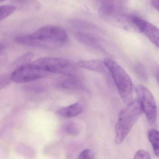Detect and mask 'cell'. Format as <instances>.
Returning a JSON list of instances; mask_svg holds the SVG:
<instances>
[{
	"label": "cell",
	"mask_w": 159,
	"mask_h": 159,
	"mask_svg": "<svg viewBox=\"0 0 159 159\" xmlns=\"http://www.w3.org/2000/svg\"><path fill=\"white\" fill-rule=\"evenodd\" d=\"M98 15L103 20L111 25L125 30L138 32L128 13L125 2L104 1L101 2Z\"/></svg>",
	"instance_id": "cell-1"
},
{
	"label": "cell",
	"mask_w": 159,
	"mask_h": 159,
	"mask_svg": "<svg viewBox=\"0 0 159 159\" xmlns=\"http://www.w3.org/2000/svg\"><path fill=\"white\" fill-rule=\"evenodd\" d=\"M68 41V36L64 29L57 26H47L26 37L24 43L28 46H60L66 44Z\"/></svg>",
	"instance_id": "cell-2"
},
{
	"label": "cell",
	"mask_w": 159,
	"mask_h": 159,
	"mask_svg": "<svg viewBox=\"0 0 159 159\" xmlns=\"http://www.w3.org/2000/svg\"><path fill=\"white\" fill-rule=\"evenodd\" d=\"M138 100H132L120 112L115 126V143L123 142L142 113Z\"/></svg>",
	"instance_id": "cell-3"
},
{
	"label": "cell",
	"mask_w": 159,
	"mask_h": 159,
	"mask_svg": "<svg viewBox=\"0 0 159 159\" xmlns=\"http://www.w3.org/2000/svg\"><path fill=\"white\" fill-rule=\"evenodd\" d=\"M103 61L114 81L121 98L124 103L128 104L132 101L133 96V84L131 78L114 60L106 58Z\"/></svg>",
	"instance_id": "cell-4"
},
{
	"label": "cell",
	"mask_w": 159,
	"mask_h": 159,
	"mask_svg": "<svg viewBox=\"0 0 159 159\" xmlns=\"http://www.w3.org/2000/svg\"><path fill=\"white\" fill-rule=\"evenodd\" d=\"M33 63L49 73L77 77L79 73V70L74 63L64 58L43 57L37 59Z\"/></svg>",
	"instance_id": "cell-5"
},
{
	"label": "cell",
	"mask_w": 159,
	"mask_h": 159,
	"mask_svg": "<svg viewBox=\"0 0 159 159\" xmlns=\"http://www.w3.org/2000/svg\"><path fill=\"white\" fill-rule=\"evenodd\" d=\"M135 91L142 112L145 113L148 122L153 124L156 122L157 118V105L153 95L148 88L143 85L136 86Z\"/></svg>",
	"instance_id": "cell-6"
},
{
	"label": "cell",
	"mask_w": 159,
	"mask_h": 159,
	"mask_svg": "<svg viewBox=\"0 0 159 159\" xmlns=\"http://www.w3.org/2000/svg\"><path fill=\"white\" fill-rule=\"evenodd\" d=\"M49 74L32 62L18 67L13 72L11 79L16 83H25L41 79Z\"/></svg>",
	"instance_id": "cell-7"
},
{
	"label": "cell",
	"mask_w": 159,
	"mask_h": 159,
	"mask_svg": "<svg viewBox=\"0 0 159 159\" xmlns=\"http://www.w3.org/2000/svg\"><path fill=\"white\" fill-rule=\"evenodd\" d=\"M132 19L138 32L143 33L153 44L159 47V29L149 22L135 15H132Z\"/></svg>",
	"instance_id": "cell-8"
},
{
	"label": "cell",
	"mask_w": 159,
	"mask_h": 159,
	"mask_svg": "<svg viewBox=\"0 0 159 159\" xmlns=\"http://www.w3.org/2000/svg\"><path fill=\"white\" fill-rule=\"evenodd\" d=\"M84 107L83 102L79 101L70 106L61 108L57 111V114L64 118H72L81 114L83 111Z\"/></svg>",
	"instance_id": "cell-9"
},
{
	"label": "cell",
	"mask_w": 159,
	"mask_h": 159,
	"mask_svg": "<svg viewBox=\"0 0 159 159\" xmlns=\"http://www.w3.org/2000/svg\"><path fill=\"white\" fill-rule=\"evenodd\" d=\"M57 86L63 90H80L83 88L82 84L75 76H67L57 82Z\"/></svg>",
	"instance_id": "cell-10"
},
{
	"label": "cell",
	"mask_w": 159,
	"mask_h": 159,
	"mask_svg": "<svg viewBox=\"0 0 159 159\" xmlns=\"http://www.w3.org/2000/svg\"><path fill=\"white\" fill-rule=\"evenodd\" d=\"M77 65L89 70L98 72H105L106 67L104 61L100 60H83L79 61Z\"/></svg>",
	"instance_id": "cell-11"
},
{
	"label": "cell",
	"mask_w": 159,
	"mask_h": 159,
	"mask_svg": "<svg viewBox=\"0 0 159 159\" xmlns=\"http://www.w3.org/2000/svg\"><path fill=\"white\" fill-rule=\"evenodd\" d=\"M76 38L79 42L84 45L93 48L99 47V44L97 39L88 33L80 32L76 34Z\"/></svg>",
	"instance_id": "cell-12"
},
{
	"label": "cell",
	"mask_w": 159,
	"mask_h": 159,
	"mask_svg": "<svg viewBox=\"0 0 159 159\" xmlns=\"http://www.w3.org/2000/svg\"><path fill=\"white\" fill-rule=\"evenodd\" d=\"M149 140L152 145L154 154L156 157L159 156V131L156 129H151L148 134Z\"/></svg>",
	"instance_id": "cell-13"
},
{
	"label": "cell",
	"mask_w": 159,
	"mask_h": 159,
	"mask_svg": "<svg viewBox=\"0 0 159 159\" xmlns=\"http://www.w3.org/2000/svg\"><path fill=\"white\" fill-rule=\"evenodd\" d=\"M80 125L76 122L71 121L67 124L65 126V130L67 133L73 136H77L80 133Z\"/></svg>",
	"instance_id": "cell-14"
},
{
	"label": "cell",
	"mask_w": 159,
	"mask_h": 159,
	"mask_svg": "<svg viewBox=\"0 0 159 159\" xmlns=\"http://www.w3.org/2000/svg\"><path fill=\"white\" fill-rule=\"evenodd\" d=\"M134 71L136 75L141 80L147 81L148 79V74L145 67L140 63L136 64L134 67Z\"/></svg>",
	"instance_id": "cell-15"
},
{
	"label": "cell",
	"mask_w": 159,
	"mask_h": 159,
	"mask_svg": "<svg viewBox=\"0 0 159 159\" xmlns=\"http://www.w3.org/2000/svg\"><path fill=\"white\" fill-rule=\"evenodd\" d=\"M94 158L95 155L93 152L89 149L82 151L78 157V159H94Z\"/></svg>",
	"instance_id": "cell-16"
},
{
	"label": "cell",
	"mask_w": 159,
	"mask_h": 159,
	"mask_svg": "<svg viewBox=\"0 0 159 159\" xmlns=\"http://www.w3.org/2000/svg\"><path fill=\"white\" fill-rule=\"evenodd\" d=\"M134 159H151L150 155L145 150H139L136 152Z\"/></svg>",
	"instance_id": "cell-17"
},
{
	"label": "cell",
	"mask_w": 159,
	"mask_h": 159,
	"mask_svg": "<svg viewBox=\"0 0 159 159\" xmlns=\"http://www.w3.org/2000/svg\"><path fill=\"white\" fill-rule=\"evenodd\" d=\"M11 81V77L5 75H0V90L7 86Z\"/></svg>",
	"instance_id": "cell-18"
},
{
	"label": "cell",
	"mask_w": 159,
	"mask_h": 159,
	"mask_svg": "<svg viewBox=\"0 0 159 159\" xmlns=\"http://www.w3.org/2000/svg\"><path fill=\"white\" fill-rule=\"evenodd\" d=\"M152 5L156 9L157 11H159V1L158 0H155V1H151Z\"/></svg>",
	"instance_id": "cell-19"
},
{
	"label": "cell",
	"mask_w": 159,
	"mask_h": 159,
	"mask_svg": "<svg viewBox=\"0 0 159 159\" xmlns=\"http://www.w3.org/2000/svg\"><path fill=\"white\" fill-rule=\"evenodd\" d=\"M155 75H156V78L157 80V81L158 82V80H159V68H158V66L155 68Z\"/></svg>",
	"instance_id": "cell-20"
},
{
	"label": "cell",
	"mask_w": 159,
	"mask_h": 159,
	"mask_svg": "<svg viewBox=\"0 0 159 159\" xmlns=\"http://www.w3.org/2000/svg\"><path fill=\"white\" fill-rule=\"evenodd\" d=\"M4 46L2 44H0V52H1L4 49Z\"/></svg>",
	"instance_id": "cell-21"
},
{
	"label": "cell",
	"mask_w": 159,
	"mask_h": 159,
	"mask_svg": "<svg viewBox=\"0 0 159 159\" xmlns=\"http://www.w3.org/2000/svg\"><path fill=\"white\" fill-rule=\"evenodd\" d=\"M0 2H1V1H0Z\"/></svg>",
	"instance_id": "cell-22"
}]
</instances>
